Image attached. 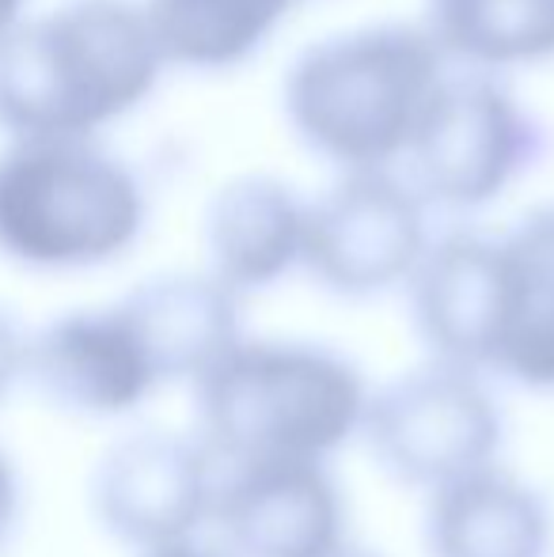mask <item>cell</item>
<instances>
[{"instance_id":"cell-3","label":"cell","mask_w":554,"mask_h":557,"mask_svg":"<svg viewBox=\"0 0 554 557\" xmlns=\"http://www.w3.org/2000/svg\"><path fill=\"white\" fill-rule=\"evenodd\" d=\"M198 441L213 462H319L361 436L365 375L316 342H239L194 383Z\"/></svg>"},{"instance_id":"cell-7","label":"cell","mask_w":554,"mask_h":557,"mask_svg":"<svg viewBox=\"0 0 554 557\" xmlns=\"http://www.w3.org/2000/svg\"><path fill=\"white\" fill-rule=\"evenodd\" d=\"M429 247L426 201L395 171H349L308 201L300 265L334 296L369 300L407 285Z\"/></svg>"},{"instance_id":"cell-17","label":"cell","mask_w":554,"mask_h":557,"mask_svg":"<svg viewBox=\"0 0 554 557\" xmlns=\"http://www.w3.org/2000/svg\"><path fill=\"white\" fill-rule=\"evenodd\" d=\"M300 0H140L163 65L224 73L251 61Z\"/></svg>"},{"instance_id":"cell-8","label":"cell","mask_w":554,"mask_h":557,"mask_svg":"<svg viewBox=\"0 0 554 557\" xmlns=\"http://www.w3.org/2000/svg\"><path fill=\"white\" fill-rule=\"evenodd\" d=\"M213 455L201 441L137 429L99 455L91 470V512L99 528L140 554L190 543L217 505Z\"/></svg>"},{"instance_id":"cell-1","label":"cell","mask_w":554,"mask_h":557,"mask_svg":"<svg viewBox=\"0 0 554 557\" xmlns=\"http://www.w3.org/2000/svg\"><path fill=\"white\" fill-rule=\"evenodd\" d=\"M452 65L421 23L384 20L304 46L281 76L293 137L349 171H395Z\"/></svg>"},{"instance_id":"cell-6","label":"cell","mask_w":554,"mask_h":557,"mask_svg":"<svg viewBox=\"0 0 554 557\" xmlns=\"http://www.w3.org/2000/svg\"><path fill=\"white\" fill-rule=\"evenodd\" d=\"M361 436L395 482L436 493L497 467L505 418L479 372L429 360L369 395Z\"/></svg>"},{"instance_id":"cell-4","label":"cell","mask_w":554,"mask_h":557,"mask_svg":"<svg viewBox=\"0 0 554 557\" xmlns=\"http://www.w3.org/2000/svg\"><path fill=\"white\" fill-rule=\"evenodd\" d=\"M148 224L145 183L99 137H27L0 148V255L35 273L119 262Z\"/></svg>"},{"instance_id":"cell-21","label":"cell","mask_w":554,"mask_h":557,"mask_svg":"<svg viewBox=\"0 0 554 557\" xmlns=\"http://www.w3.org/2000/svg\"><path fill=\"white\" fill-rule=\"evenodd\" d=\"M140 557H221L213 550H201L194 543H183V546H168V550H152V554H140Z\"/></svg>"},{"instance_id":"cell-12","label":"cell","mask_w":554,"mask_h":557,"mask_svg":"<svg viewBox=\"0 0 554 557\" xmlns=\"http://www.w3.org/2000/svg\"><path fill=\"white\" fill-rule=\"evenodd\" d=\"M308 201L278 175H236L206 206L209 273L236 296L285 281L304 258Z\"/></svg>"},{"instance_id":"cell-19","label":"cell","mask_w":554,"mask_h":557,"mask_svg":"<svg viewBox=\"0 0 554 557\" xmlns=\"http://www.w3.org/2000/svg\"><path fill=\"white\" fill-rule=\"evenodd\" d=\"M23 352H27V337L20 323L8 311H0V398L23 380Z\"/></svg>"},{"instance_id":"cell-22","label":"cell","mask_w":554,"mask_h":557,"mask_svg":"<svg viewBox=\"0 0 554 557\" xmlns=\"http://www.w3.org/2000/svg\"><path fill=\"white\" fill-rule=\"evenodd\" d=\"M327 557H377V554H369V550H357V546H346V543H342L338 550H331Z\"/></svg>"},{"instance_id":"cell-14","label":"cell","mask_w":554,"mask_h":557,"mask_svg":"<svg viewBox=\"0 0 554 557\" xmlns=\"http://www.w3.org/2000/svg\"><path fill=\"white\" fill-rule=\"evenodd\" d=\"M160 383H198L239 342V296L213 273H163L122 296Z\"/></svg>"},{"instance_id":"cell-11","label":"cell","mask_w":554,"mask_h":557,"mask_svg":"<svg viewBox=\"0 0 554 557\" xmlns=\"http://www.w3.org/2000/svg\"><path fill=\"white\" fill-rule=\"evenodd\" d=\"M407 304L429 360L490 372L497 334V239L464 227L429 239L407 281Z\"/></svg>"},{"instance_id":"cell-20","label":"cell","mask_w":554,"mask_h":557,"mask_svg":"<svg viewBox=\"0 0 554 557\" xmlns=\"http://www.w3.org/2000/svg\"><path fill=\"white\" fill-rule=\"evenodd\" d=\"M23 8H27V0H0V38L23 20Z\"/></svg>"},{"instance_id":"cell-5","label":"cell","mask_w":554,"mask_h":557,"mask_svg":"<svg viewBox=\"0 0 554 557\" xmlns=\"http://www.w3.org/2000/svg\"><path fill=\"white\" fill-rule=\"evenodd\" d=\"M543 122L497 76H444L415 145L407 148V183L429 206L475 213L532 175L547 156Z\"/></svg>"},{"instance_id":"cell-16","label":"cell","mask_w":554,"mask_h":557,"mask_svg":"<svg viewBox=\"0 0 554 557\" xmlns=\"http://www.w3.org/2000/svg\"><path fill=\"white\" fill-rule=\"evenodd\" d=\"M421 27L448 65L497 76L554 61V0H421Z\"/></svg>"},{"instance_id":"cell-10","label":"cell","mask_w":554,"mask_h":557,"mask_svg":"<svg viewBox=\"0 0 554 557\" xmlns=\"http://www.w3.org/2000/svg\"><path fill=\"white\" fill-rule=\"evenodd\" d=\"M213 516L232 557H327L342 546V493L319 462L236 467Z\"/></svg>"},{"instance_id":"cell-13","label":"cell","mask_w":554,"mask_h":557,"mask_svg":"<svg viewBox=\"0 0 554 557\" xmlns=\"http://www.w3.org/2000/svg\"><path fill=\"white\" fill-rule=\"evenodd\" d=\"M497 239V334L490 372L554 391V201L528 209Z\"/></svg>"},{"instance_id":"cell-15","label":"cell","mask_w":554,"mask_h":557,"mask_svg":"<svg viewBox=\"0 0 554 557\" xmlns=\"http://www.w3.org/2000/svg\"><path fill=\"white\" fill-rule=\"evenodd\" d=\"M429 557H547V500L520 478L487 467L456 485L429 493Z\"/></svg>"},{"instance_id":"cell-18","label":"cell","mask_w":554,"mask_h":557,"mask_svg":"<svg viewBox=\"0 0 554 557\" xmlns=\"http://www.w3.org/2000/svg\"><path fill=\"white\" fill-rule=\"evenodd\" d=\"M23 516V482L20 470H15L12 455L0 447V554L8 550V543L15 539Z\"/></svg>"},{"instance_id":"cell-2","label":"cell","mask_w":554,"mask_h":557,"mask_svg":"<svg viewBox=\"0 0 554 557\" xmlns=\"http://www.w3.org/2000/svg\"><path fill=\"white\" fill-rule=\"evenodd\" d=\"M163 69L140 0H61L0 38V129L99 137L152 96Z\"/></svg>"},{"instance_id":"cell-9","label":"cell","mask_w":554,"mask_h":557,"mask_svg":"<svg viewBox=\"0 0 554 557\" xmlns=\"http://www.w3.org/2000/svg\"><path fill=\"white\" fill-rule=\"evenodd\" d=\"M23 380L50 406L76 418H126L163 387L122 300L69 311L27 337Z\"/></svg>"}]
</instances>
